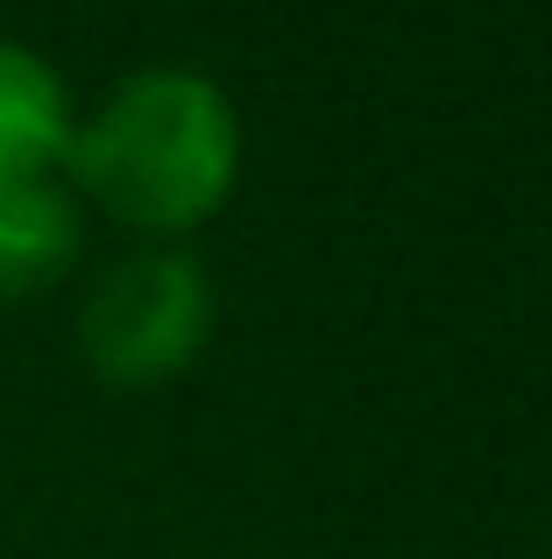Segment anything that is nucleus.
<instances>
[{
	"instance_id": "obj_3",
	"label": "nucleus",
	"mask_w": 552,
	"mask_h": 559,
	"mask_svg": "<svg viewBox=\"0 0 552 559\" xmlns=\"http://www.w3.org/2000/svg\"><path fill=\"white\" fill-rule=\"evenodd\" d=\"M85 219H79V191L43 178H0V298H28L50 290L57 276L79 262Z\"/></svg>"
},
{
	"instance_id": "obj_4",
	"label": "nucleus",
	"mask_w": 552,
	"mask_h": 559,
	"mask_svg": "<svg viewBox=\"0 0 552 559\" xmlns=\"http://www.w3.org/2000/svg\"><path fill=\"white\" fill-rule=\"evenodd\" d=\"M71 93L57 64L28 43L0 36V178H43L64 164L71 142Z\"/></svg>"
},
{
	"instance_id": "obj_2",
	"label": "nucleus",
	"mask_w": 552,
	"mask_h": 559,
	"mask_svg": "<svg viewBox=\"0 0 552 559\" xmlns=\"http://www.w3.org/2000/svg\"><path fill=\"white\" fill-rule=\"evenodd\" d=\"M213 333V284L184 248H142L113 262L79 312V347L99 382L149 390L192 369Z\"/></svg>"
},
{
	"instance_id": "obj_1",
	"label": "nucleus",
	"mask_w": 552,
	"mask_h": 559,
	"mask_svg": "<svg viewBox=\"0 0 552 559\" xmlns=\"http://www.w3.org/2000/svg\"><path fill=\"white\" fill-rule=\"evenodd\" d=\"M241 170V121L213 79L149 64L71 121L64 178L135 234H192L213 219Z\"/></svg>"
}]
</instances>
